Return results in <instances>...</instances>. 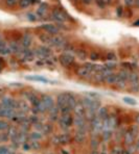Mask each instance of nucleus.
Returning a JSON list of instances; mask_svg holds the SVG:
<instances>
[{
  "mask_svg": "<svg viewBox=\"0 0 139 154\" xmlns=\"http://www.w3.org/2000/svg\"><path fill=\"white\" fill-rule=\"evenodd\" d=\"M76 102V96L71 93H62L57 98V107L61 114H71Z\"/></svg>",
  "mask_w": 139,
  "mask_h": 154,
  "instance_id": "f257e3e1",
  "label": "nucleus"
},
{
  "mask_svg": "<svg viewBox=\"0 0 139 154\" xmlns=\"http://www.w3.org/2000/svg\"><path fill=\"white\" fill-rule=\"evenodd\" d=\"M39 40L43 43L44 45L48 47H57V48H61L66 45V40L60 35H49V33H41L39 35Z\"/></svg>",
  "mask_w": 139,
  "mask_h": 154,
  "instance_id": "f03ea898",
  "label": "nucleus"
},
{
  "mask_svg": "<svg viewBox=\"0 0 139 154\" xmlns=\"http://www.w3.org/2000/svg\"><path fill=\"white\" fill-rule=\"evenodd\" d=\"M59 63L61 64V66H63L64 68H70L76 62V58L69 52H63L59 55L58 57Z\"/></svg>",
  "mask_w": 139,
  "mask_h": 154,
  "instance_id": "7ed1b4c3",
  "label": "nucleus"
},
{
  "mask_svg": "<svg viewBox=\"0 0 139 154\" xmlns=\"http://www.w3.org/2000/svg\"><path fill=\"white\" fill-rule=\"evenodd\" d=\"M35 56L40 60H46L49 58L52 54V50L50 47L46 46V45H43V46H39L35 49Z\"/></svg>",
  "mask_w": 139,
  "mask_h": 154,
  "instance_id": "20e7f679",
  "label": "nucleus"
},
{
  "mask_svg": "<svg viewBox=\"0 0 139 154\" xmlns=\"http://www.w3.org/2000/svg\"><path fill=\"white\" fill-rule=\"evenodd\" d=\"M129 77H130V73L129 71L126 69L120 70L117 73V81H116V85H117L119 89H124L126 88L128 81H129Z\"/></svg>",
  "mask_w": 139,
  "mask_h": 154,
  "instance_id": "39448f33",
  "label": "nucleus"
},
{
  "mask_svg": "<svg viewBox=\"0 0 139 154\" xmlns=\"http://www.w3.org/2000/svg\"><path fill=\"white\" fill-rule=\"evenodd\" d=\"M50 18L57 23H65L68 20V17L61 8H52L50 13Z\"/></svg>",
  "mask_w": 139,
  "mask_h": 154,
  "instance_id": "423d86ee",
  "label": "nucleus"
},
{
  "mask_svg": "<svg viewBox=\"0 0 139 154\" xmlns=\"http://www.w3.org/2000/svg\"><path fill=\"white\" fill-rule=\"evenodd\" d=\"M91 130L94 134H99V132H102V126H104V120L99 117H94L91 120Z\"/></svg>",
  "mask_w": 139,
  "mask_h": 154,
  "instance_id": "0eeeda50",
  "label": "nucleus"
},
{
  "mask_svg": "<svg viewBox=\"0 0 139 154\" xmlns=\"http://www.w3.org/2000/svg\"><path fill=\"white\" fill-rule=\"evenodd\" d=\"M17 55H18V58H19L21 62H24V63L31 62V60H33V58L35 57V51L31 50L29 48H23Z\"/></svg>",
  "mask_w": 139,
  "mask_h": 154,
  "instance_id": "6e6552de",
  "label": "nucleus"
},
{
  "mask_svg": "<svg viewBox=\"0 0 139 154\" xmlns=\"http://www.w3.org/2000/svg\"><path fill=\"white\" fill-rule=\"evenodd\" d=\"M59 122H60L61 127L67 129L73 124V117L71 116V114H61Z\"/></svg>",
  "mask_w": 139,
  "mask_h": 154,
  "instance_id": "1a4fd4ad",
  "label": "nucleus"
},
{
  "mask_svg": "<svg viewBox=\"0 0 139 154\" xmlns=\"http://www.w3.org/2000/svg\"><path fill=\"white\" fill-rule=\"evenodd\" d=\"M0 104L5 106V107H8V108L16 110L17 109V106H18V101H16L15 99L11 96H4V97H2Z\"/></svg>",
  "mask_w": 139,
  "mask_h": 154,
  "instance_id": "9d476101",
  "label": "nucleus"
},
{
  "mask_svg": "<svg viewBox=\"0 0 139 154\" xmlns=\"http://www.w3.org/2000/svg\"><path fill=\"white\" fill-rule=\"evenodd\" d=\"M41 102H42L43 106H44V108L46 109V112H48V110H50L54 105V100L53 98H52L51 96H49V95H43L42 97H41Z\"/></svg>",
  "mask_w": 139,
  "mask_h": 154,
  "instance_id": "9b49d317",
  "label": "nucleus"
},
{
  "mask_svg": "<svg viewBox=\"0 0 139 154\" xmlns=\"http://www.w3.org/2000/svg\"><path fill=\"white\" fill-rule=\"evenodd\" d=\"M41 28H42L45 32L49 33V35H59V33H60V28H59L57 25H54V24H50V23L43 24V25H41Z\"/></svg>",
  "mask_w": 139,
  "mask_h": 154,
  "instance_id": "f8f14e48",
  "label": "nucleus"
},
{
  "mask_svg": "<svg viewBox=\"0 0 139 154\" xmlns=\"http://www.w3.org/2000/svg\"><path fill=\"white\" fill-rule=\"evenodd\" d=\"M19 43L21 44V46L23 47V48H29V47L31 46V44H33V37H31V35H29V33H23V35L20 37V40H19Z\"/></svg>",
  "mask_w": 139,
  "mask_h": 154,
  "instance_id": "ddd939ff",
  "label": "nucleus"
},
{
  "mask_svg": "<svg viewBox=\"0 0 139 154\" xmlns=\"http://www.w3.org/2000/svg\"><path fill=\"white\" fill-rule=\"evenodd\" d=\"M16 110L8 108L5 106L0 104V118H8V119H13L15 116Z\"/></svg>",
  "mask_w": 139,
  "mask_h": 154,
  "instance_id": "4468645a",
  "label": "nucleus"
},
{
  "mask_svg": "<svg viewBox=\"0 0 139 154\" xmlns=\"http://www.w3.org/2000/svg\"><path fill=\"white\" fill-rule=\"evenodd\" d=\"M49 12V5L46 3V2H41L39 4L38 8H37V16L40 18H43L48 14Z\"/></svg>",
  "mask_w": 139,
  "mask_h": 154,
  "instance_id": "2eb2a0df",
  "label": "nucleus"
},
{
  "mask_svg": "<svg viewBox=\"0 0 139 154\" xmlns=\"http://www.w3.org/2000/svg\"><path fill=\"white\" fill-rule=\"evenodd\" d=\"M129 82H130V85H131L132 89H134V90L139 89V75L136 72L130 73Z\"/></svg>",
  "mask_w": 139,
  "mask_h": 154,
  "instance_id": "dca6fc26",
  "label": "nucleus"
},
{
  "mask_svg": "<svg viewBox=\"0 0 139 154\" xmlns=\"http://www.w3.org/2000/svg\"><path fill=\"white\" fill-rule=\"evenodd\" d=\"M72 112H73L74 116H86L85 106L83 105V103L82 102H76Z\"/></svg>",
  "mask_w": 139,
  "mask_h": 154,
  "instance_id": "f3484780",
  "label": "nucleus"
},
{
  "mask_svg": "<svg viewBox=\"0 0 139 154\" xmlns=\"http://www.w3.org/2000/svg\"><path fill=\"white\" fill-rule=\"evenodd\" d=\"M39 0H19L18 2V5H19L20 8L24 10V8H29L31 5H34V4L38 3Z\"/></svg>",
  "mask_w": 139,
  "mask_h": 154,
  "instance_id": "a211bd4d",
  "label": "nucleus"
},
{
  "mask_svg": "<svg viewBox=\"0 0 139 154\" xmlns=\"http://www.w3.org/2000/svg\"><path fill=\"white\" fill-rule=\"evenodd\" d=\"M8 45H10V48H11V50H12V53L18 54L20 51L22 50V49H23V47L21 46V44H20L19 42H16V41L10 42L8 43Z\"/></svg>",
  "mask_w": 139,
  "mask_h": 154,
  "instance_id": "6ab92c4d",
  "label": "nucleus"
},
{
  "mask_svg": "<svg viewBox=\"0 0 139 154\" xmlns=\"http://www.w3.org/2000/svg\"><path fill=\"white\" fill-rule=\"evenodd\" d=\"M25 78L27 80H31V81H38V82H42V83H47L49 82V80L45 77L41 76V75H31V76H26Z\"/></svg>",
  "mask_w": 139,
  "mask_h": 154,
  "instance_id": "aec40b11",
  "label": "nucleus"
},
{
  "mask_svg": "<svg viewBox=\"0 0 139 154\" xmlns=\"http://www.w3.org/2000/svg\"><path fill=\"white\" fill-rule=\"evenodd\" d=\"M116 81H117V73L111 72V73L105 78L104 82L108 83V85H116Z\"/></svg>",
  "mask_w": 139,
  "mask_h": 154,
  "instance_id": "412c9836",
  "label": "nucleus"
},
{
  "mask_svg": "<svg viewBox=\"0 0 139 154\" xmlns=\"http://www.w3.org/2000/svg\"><path fill=\"white\" fill-rule=\"evenodd\" d=\"M134 140H135V134H134L131 130L128 131L126 134H124V143H126L128 146H131V145L133 144Z\"/></svg>",
  "mask_w": 139,
  "mask_h": 154,
  "instance_id": "4be33fe9",
  "label": "nucleus"
},
{
  "mask_svg": "<svg viewBox=\"0 0 139 154\" xmlns=\"http://www.w3.org/2000/svg\"><path fill=\"white\" fill-rule=\"evenodd\" d=\"M97 117H99L102 120H105L106 118H108L109 117L108 109H107L106 107H99V110H97Z\"/></svg>",
  "mask_w": 139,
  "mask_h": 154,
  "instance_id": "5701e85b",
  "label": "nucleus"
},
{
  "mask_svg": "<svg viewBox=\"0 0 139 154\" xmlns=\"http://www.w3.org/2000/svg\"><path fill=\"white\" fill-rule=\"evenodd\" d=\"M12 53V50L10 48V45L8 44H3L1 47H0V54L1 55H8V54Z\"/></svg>",
  "mask_w": 139,
  "mask_h": 154,
  "instance_id": "b1692460",
  "label": "nucleus"
},
{
  "mask_svg": "<svg viewBox=\"0 0 139 154\" xmlns=\"http://www.w3.org/2000/svg\"><path fill=\"white\" fill-rule=\"evenodd\" d=\"M76 56H77V58L84 60H86V58H87V52L84 50V49H77V50H76Z\"/></svg>",
  "mask_w": 139,
  "mask_h": 154,
  "instance_id": "393cba45",
  "label": "nucleus"
},
{
  "mask_svg": "<svg viewBox=\"0 0 139 154\" xmlns=\"http://www.w3.org/2000/svg\"><path fill=\"white\" fill-rule=\"evenodd\" d=\"M124 103H127V104H129V105H136V100L134 98H131V97H124Z\"/></svg>",
  "mask_w": 139,
  "mask_h": 154,
  "instance_id": "a878e982",
  "label": "nucleus"
},
{
  "mask_svg": "<svg viewBox=\"0 0 139 154\" xmlns=\"http://www.w3.org/2000/svg\"><path fill=\"white\" fill-rule=\"evenodd\" d=\"M106 58H107L108 62H114V60H116V54L114 53L113 51H110V52L107 53Z\"/></svg>",
  "mask_w": 139,
  "mask_h": 154,
  "instance_id": "bb28decb",
  "label": "nucleus"
},
{
  "mask_svg": "<svg viewBox=\"0 0 139 154\" xmlns=\"http://www.w3.org/2000/svg\"><path fill=\"white\" fill-rule=\"evenodd\" d=\"M8 128H10V125H8V122L0 120V131H4V130H6V129H8Z\"/></svg>",
  "mask_w": 139,
  "mask_h": 154,
  "instance_id": "cd10ccee",
  "label": "nucleus"
},
{
  "mask_svg": "<svg viewBox=\"0 0 139 154\" xmlns=\"http://www.w3.org/2000/svg\"><path fill=\"white\" fill-rule=\"evenodd\" d=\"M26 17H27V19L29 20V21H31V22H35V21H37L38 20V16H37V14H33V13H28L26 15Z\"/></svg>",
  "mask_w": 139,
  "mask_h": 154,
  "instance_id": "c85d7f7f",
  "label": "nucleus"
},
{
  "mask_svg": "<svg viewBox=\"0 0 139 154\" xmlns=\"http://www.w3.org/2000/svg\"><path fill=\"white\" fill-rule=\"evenodd\" d=\"M0 154H14V152L8 147H0Z\"/></svg>",
  "mask_w": 139,
  "mask_h": 154,
  "instance_id": "c756f323",
  "label": "nucleus"
},
{
  "mask_svg": "<svg viewBox=\"0 0 139 154\" xmlns=\"http://www.w3.org/2000/svg\"><path fill=\"white\" fill-rule=\"evenodd\" d=\"M4 2H5V4L8 6H10V8H13V6H15L16 4L19 2V0H4Z\"/></svg>",
  "mask_w": 139,
  "mask_h": 154,
  "instance_id": "7c9ffc66",
  "label": "nucleus"
},
{
  "mask_svg": "<svg viewBox=\"0 0 139 154\" xmlns=\"http://www.w3.org/2000/svg\"><path fill=\"white\" fill-rule=\"evenodd\" d=\"M89 57H90L91 60H99V54L97 53V52L93 51V52H91V53H90Z\"/></svg>",
  "mask_w": 139,
  "mask_h": 154,
  "instance_id": "2f4dec72",
  "label": "nucleus"
},
{
  "mask_svg": "<svg viewBox=\"0 0 139 154\" xmlns=\"http://www.w3.org/2000/svg\"><path fill=\"white\" fill-rule=\"evenodd\" d=\"M122 13H124V8H122L121 6H118V8H116V16H117L118 18H121Z\"/></svg>",
  "mask_w": 139,
  "mask_h": 154,
  "instance_id": "473e14b6",
  "label": "nucleus"
},
{
  "mask_svg": "<svg viewBox=\"0 0 139 154\" xmlns=\"http://www.w3.org/2000/svg\"><path fill=\"white\" fill-rule=\"evenodd\" d=\"M96 4L101 8H104L105 5H106V2H105V0H96Z\"/></svg>",
  "mask_w": 139,
  "mask_h": 154,
  "instance_id": "72a5a7b5",
  "label": "nucleus"
},
{
  "mask_svg": "<svg viewBox=\"0 0 139 154\" xmlns=\"http://www.w3.org/2000/svg\"><path fill=\"white\" fill-rule=\"evenodd\" d=\"M3 44H5V42H4V40H3V37H2V33L0 32V47Z\"/></svg>",
  "mask_w": 139,
  "mask_h": 154,
  "instance_id": "f704fd0d",
  "label": "nucleus"
},
{
  "mask_svg": "<svg viewBox=\"0 0 139 154\" xmlns=\"http://www.w3.org/2000/svg\"><path fill=\"white\" fill-rule=\"evenodd\" d=\"M126 3L128 5H132V4H135V0H126Z\"/></svg>",
  "mask_w": 139,
  "mask_h": 154,
  "instance_id": "c9c22d12",
  "label": "nucleus"
},
{
  "mask_svg": "<svg viewBox=\"0 0 139 154\" xmlns=\"http://www.w3.org/2000/svg\"><path fill=\"white\" fill-rule=\"evenodd\" d=\"M135 5L139 8V0H135Z\"/></svg>",
  "mask_w": 139,
  "mask_h": 154,
  "instance_id": "e433bc0d",
  "label": "nucleus"
},
{
  "mask_svg": "<svg viewBox=\"0 0 139 154\" xmlns=\"http://www.w3.org/2000/svg\"><path fill=\"white\" fill-rule=\"evenodd\" d=\"M137 122H138V123H139V116H138V117H137Z\"/></svg>",
  "mask_w": 139,
  "mask_h": 154,
  "instance_id": "4c0bfd02",
  "label": "nucleus"
},
{
  "mask_svg": "<svg viewBox=\"0 0 139 154\" xmlns=\"http://www.w3.org/2000/svg\"><path fill=\"white\" fill-rule=\"evenodd\" d=\"M92 154H99V153H97V152H93Z\"/></svg>",
  "mask_w": 139,
  "mask_h": 154,
  "instance_id": "58836bf2",
  "label": "nucleus"
}]
</instances>
